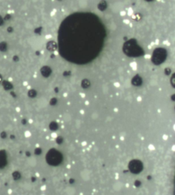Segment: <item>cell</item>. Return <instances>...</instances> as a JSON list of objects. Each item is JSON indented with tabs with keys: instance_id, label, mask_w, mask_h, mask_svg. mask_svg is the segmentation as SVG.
<instances>
[{
	"instance_id": "cell-2",
	"label": "cell",
	"mask_w": 175,
	"mask_h": 195,
	"mask_svg": "<svg viewBox=\"0 0 175 195\" xmlns=\"http://www.w3.org/2000/svg\"><path fill=\"white\" fill-rule=\"evenodd\" d=\"M168 52L166 49L157 47L155 49L151 56V61L155 65H160L166 61Z\"/></svg>"
},
{
	"instance_id": "cell-5",
	"label": "cell",
	"mask_w": 175,
	"mask_h": 195,
	"mask_svg": "<svg viewBox=\"0 0 175 195\" xmlns=\"http://www.w3.org/2000/svg\"><path fill=\"white\" fill-rule=\"evenodd\" d=\"M170 83L172 86L175 88V73L172 75L170 78Z\"/></svg>"
},
{
	"instance_id": "cell-8",
	"label": "cell",
	"mask_w": 175,
	"mask_h": 195,
	"mask_svg": "<svg viewBox=\"0 0 175 195\" xmlns=\"http://www.w3.org/2000/svg\"><path fill=\"white\" fill-rule=\"evenodd\" d=\"M171 100H172V101H175V94H174V95H173L171 96Z\"/></svg>"
},
{
	"instance_id": "cell-1",
	"label": "cell",
	"mask_w": 175,
	"mask_h": 195,
	"mask_svg": "<svg viewBox=\"0 0 175 195\" xmlns=\"http://www.w3.org/2000/svg\"><path fill=\"white\" fill-rule=\"evenodd\" d=\"M123 51L127 56L131 58L140 57L144 54V49L138 44L137 41L134 38L129 39L125 42Z\"/></svg>"
},
{
	"instance_id": "cell-4",
	"label": "cell",
	"mask_w": 175,
	"mask_h": 195,
	"mask_svg": "<svg viewBox=\"0 0 175 195\" xmlns=\"http://www.w3.org/2000/svg\"><path fill=\"white\" fill-rule=\"evenodd\" d=\"M142 83V78L139 75H135L131 80V84L134 86H140Z\"/></svg>"
},
{
	"instance_id": "cell-7",
	"label": "cell",
	"mask_w": 175,
	"mask_h": 195,
	"mask_svg": "<svg viewBox=\"0 0 175 195\" xmlns=\"http://www.w3.org/2000/svg\"><path fill=\"white\" fill-rule=\"evenodd\" d=\"M164 73H165V74H166V75H169L171 73V70H170V69H169V68H166V69H165V70H164Z\"/></svg>"
},
{
	"instance_id": "cell-6",
	"label": "cell",
	"mask_w": 175,
	"mask_h": 195,
	"mask_svg": "<svg viewBox=\"0 0 175 195\" xmlns=\"http://www.w3.org/2000/svg\"><path fill=\"white\" fill-rule=\"evenodd\" d=\"M134 185H135V187H140L141 186V185H142V182L140 181H139V180H136L135 181V183H134Z\"/></svg>"
},
{
	"instance_id": "cell-3",
	"label": "cell",
	"mask_w": 175,
	"mask_h": 195,
	"mask_svg": "<svg viewBox=\"0 0 175 195\" xmlns=\"http://www.w3.org/2000/svg\"><path fill=\"white\" fill-rule=\"evenodd\" d=\"M128 168L130 173L132 174L138 175L140 174L141 172H142L144 169V165L141 160L134 159L129 162L128 165Z\"/></svg>"
}]
</instances>
